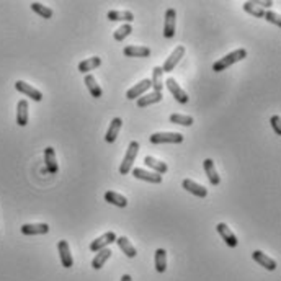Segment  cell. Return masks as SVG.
Segmentation results:
<instances>
[{
	"mask_svg": "<svg viewBox=\"0 0 281 281\" xmlns=\"http://www.w3.org/2000/svg\"><path fill=\"white\" fill-rule=\"evenodd\" d=\"M247 58V49H236L232 51V53H229L227 56H224V58H221L219 61H216V62L213 64V70L214 72H222V70H226L227 67H231L232 64L239 62V61H242Z\"/></svg>",
	"mask_w": 281,
	"mask_h": 281,
	"instance_id": "obj_1",
	"label": "cell"
},
{
	"mask_svg": "<svg viewBox=\"0 0 281 281\" xmlns=\"http://www.w3.org/2000/svg\"><path fill=\"white\" fill-rule=\"evenodd\" d=\"M137 152H139V142H137V141H131L129 146H127L125 159H123L121 165H120V173H121V175H127V173L131 172L132 163H134L136 157H137Z\"/></svg>",
	"mask_w": 281,
	"mask_h": 281,
	"instance_id": "obj_2",
	"label": "cell"
},
{
	"mask_svg": "<svg viewBox=\"0 0 281 281\" xmlns=\"http://www.w3.org/2000/svg\"><path fill=\"white\" fill-rule=\"evenodd\" d=\"M149 141L152 144H180L183 142V134L180 132H154Z\"/></svg>",
	"mask_w": 281,
	"mask_h": 281,
	"instance_id": "obj_3",
	"label": "cell"
},
{
	"mask_svg": "<svg viewBox=\"0 0 281 281\" xmlns=\"http://www.w3.org/2000/svg\"><path fill=\"white\" fill-rule=\"evenodd\" d=\"M165 85H167V89L170 90V94L175 96V100L178 101V103H180V105H187L188 103V98H190V96H188L187 92L183 90L180 85H178V82L175 79L168 77L165 80Z\"/></svg>",
	"mask_w": 281,
	"mask_h": 281,
	"instance_id": "obj_4",
	"label": "cell"
},
{
	"mask_svg": "<svg viewBox=\"0 0 281 281\" xmlns=\"http://www.w3.org/2000/svg\"><path fill=\"white\" fill-rule=\"evenodd\" d=\"M183 56H185V46H177V48L172 51V54L167 58L165 64L162 65L163 72H172V70L175 69V65L180 62V59Z\"/></svg>",
	"mask_w": 281,
	"mask_h": 281,
	"instance_id": "obj_5",
	"label": "cell"
},
{
	"mask_svg": "<svg viewBox=\"0 0 281 281\" xmlns=\"http://www.w3.org/2000/svg\"><path fill=\"white\" fill-rule=\"evenodd\" d=\"M175 25H177V12L175 8H167L165 23H163V36L170 39L175 36Z\"/></svg>",
	"mask_w": 281,
	"mask_h": 281,
	"instance_id": "obj_6",
	"label": "cell"
},
{
	"mask_svg": "<svg viewBox=\"0 0 281 281\" xmlns=\"http://www.w3.org/2000/svg\"><path fill=\"white\" fill-rule=\"evenodd\" d=\"M15 89H17L20 94L30 96V98L34 100V101H41V100H43V94H41L38 89H34L33 85H30V84H27V82H23V80H17V82H15Z\"/></svg>",
	"mask_w": 281,
	"mask_h": 281,
	"instance_id": "obj_7",
	"label": "cell"
},
{
	"mask_svg": "<svg viewBox=\"0 0 281 281\" xmlns=\"http://www.w3.org/2000/svg\"><path fill=\"white\" fill-rule=\"evenodd\" d=\"M216 231L219 236L222 237V241L227 244V247H231V249H236L237 245H239V241H237V237H236V234H234L231 229H229L227 224H224V222H219L218 226H216Z\"/></svg>",
	"mask_w": 281,
	"mask_h": 281,
	"instance_id": "obj_8",
	"label": "cell"
},
{
	"mask_svg": "<svg viewBox=\"0 0 281 281\" xmlns=\"http://www.w3.org/2000/svg\"><path fill=\"white\" fill-rule=\"evenodd\" d=\"M58 250H59V257H61V265H62L64 268L74 267V258H72V253H70V247H69L67 241H59Z\"/></svg>",
	"mask_w": 281,
	"mask_h": 281,
	"instance_id": "obj_9",
	"label": "cell"
},
{
	"mask_svg": "<svg viewBox=\"0 0 281 281\" xmlns=\"http://www.w3.org/2000/svg\"><path fill=\"white\" fill-rule=\"evenodd\" d=\"M151 79H144V80H141L139 84H136L134 87H131L129 90L126 92V98L127 100H136V98H139V96H142L146 94L147 90L151 89Z\"/></svg>",
	"mask_w": 281,
	"mask_h": 281,
	"instance_id": "obj_10",
	"label": "cell"
},
{
	"mask_svg": "<svg viewBox=\"0 0 281 281\" xmlns=\"http://www.w3.org/2000/svg\"><path fill=\"white\" fill-rule=\"evenodd\" d=\"M116 241V234L115 232H105L103 236H100L98 239H95L94 242L90 244V250L92 252H98L101 249L110 247V244H113Z\"/></svg>",
	"mask_w": 281,
	"mask_h": 281,
	"instance_id": "obj_11",
	"label": "cell"
},
{
	"mask_svg": "<svg viewBox=\"0 0 281 281\" xmlns=\"http://www.w3.org/2000/svg\"><path fill=\"white\" fill-rule=\"evenodd\" d=\"M106 18L110 20V22H125L127 25H131L134 22V15L129 10H110L108 13H106Z\"/></svg>",
	"mask_w": 281,
	"mask_h": 281,
	"instance_id": "obj_12",
	"label": "cell"
},
{
	"mask_svg": "<svg viewBox=\"0 0 281 281\" xmlns=\"http://www.w3.org/2000/svg\"><path fill=\"white\" fill-rule=\"evenodd\" d=\"M252 258H253V262H257L258 265H262L263 268H267L268 272H273V270H277V262L272 258V257H268L267 253H263V252H260V250H255V252L252 253Z\"/></svg>",
	"mask_w": 281,
	"mask_h": 281,
	"instance_id": "obj_13",
	"label": "cell"
},
{
	"mask_svg": "<svg viewBox=\"0 0 281 281\" xmlns=\"http://www.w3.org/2000/svg\"><path fill=\"white\" fill-rule=\"evenodd\" d=\"M182 187H183V190H187L188 193H191V195H195L198 198H206L208 196L206 188H204L203 185H198L196 182L190 180V178H185V180L182 182Z\"/></svg>",
	"mask_w": 281,
	"mask_h": 281,
	"instance_id": "obj_14",
	"label": "cell"
},
{
	"mask_svg": "<svg viewBox=\"0 0 281 281\" xmlns=\"http://www.w3.org/2000/svg\"><path fill=\"white\" fill-rule=\"evenodd\" d=\"M49 226L46 222H38V224H23L22 226V234L25 236H41V234H48Z\"/></svg>",
	"mask_w": 281,
	"mask_h": 281,
	"instance_id": "obj_15",
	"label": "cell"
},
{
	"mask_svg": "<svg viewBox=\"0 0 281 281\" xmlns=\"http://www.w3.org/2000/svg\"><path fill=\"white\" fill-rule=\"evenodd\" d=\"M132 177L139 178V180L149 182V183H160L162 182V175L152 172V170H144V168H134L132 170Z\"/></svg>",
	"mask_w": 281,
	"mask_h": 281,
	"instance_id": "obj_16",
	"label": "cell"
},
{
	"mask_svg": "<svg viewBox=\"0 0 281 281\" xmlns=\"http://www.w3.org/2000/svg\"><path fill=\"white\" fill-rule=\"evenodd\" d=\"M123 53L127 58H147L151 56V49L147 46H136V44H131V46H126L123 49Z\"/></svg>",
	"mask_w": 281,
	"mask_h": 281,
	"instance_id": "obj_17",
	"label": "cell"
},
{
	"mask_svg": "<svg viewBox=\"0 0 281 281\" xmlns=\"http://www.w3.org/2000/svg\"><path fill=\"white\" fill-rule=\"evenodd\" d=\"M162 98H163L162 92H151V94H144V96H139L136 103L139 108H146L149 105L159 103V101H162Z\"/></svg>",
	"mask_w": 281,
	"mask_h": 281,
	"instance_id": "obj_18",
	"label": "cell"
},
{
	"mask_svg": "<svg viewBox=\"0 0 281 281\" xmlns=\"http://www.w3.org/2000/svg\"><path fill=\"white\" fill-rule=\"evenodd\" d=\"M44 165L48 168L49 173H58L59 170V165H58V160H56V152L53 147H46L44 149Z\"/></svg>",
	"mask_w": 281,
	"mask_h": 281,
	"instance_id": "obj_19",
	"label": "cell"
},
{
	"mask_svg": "<svg viewBox=\"0 0 281 281\" xmlns=\"http://www.w3.org/2000/svg\"><path fill=\"white\" fill-rule=\"evenodd\" d=\"M121 126H123V120L121 118H113L110 123V127H108V131H106V134H105V141L106 142H115L116 141V137H118L120 134V131H121Z\"/></svg>",
	"mask_w": 281,
	"mask_h": 281,
	"instance_id": "obj_20",
	"label": "cell"
},
{
	"mask_svg": "<svg viewBox=\"0 0 281 281\" xmlns=\"http://www.w3.org/2000/svg\"><path fill=\"white\" fill-rule=\"evenodd\" d=\"M115 242L118 244V247L123 250V253H125L127 258H134L136 255H137L136 247L129 242V239H127V237H123V236L121 237H116Z\"/></svg>",
	"mask_w": 281,
	"mask_h": 281,
	"instance_id": "obj_21",
	"label": "cell"
},
{
	"mask_svg": "<svg viewBox=\"0 0 281 281\" xmlns=\"http://www.w3.org/2000/svg\"><path fill=\"white\" fill-rule=\"evenodd\" d=\"M111 253H113V252H111V249H110V247L98 250V252H96V255H95V258L92 260V268L100 270V268L106 263V260H108V258L111 257Z\"/></svg>",
	"mask_w": 281,
	"mask_h": 281,
	"instance_id": "obj_22",
	"label": "cell"
},
{
	"mask_svg": "<svg viewBox=\"0 0 281 281\" xmlns=\"http://www.w3.org/2000/svg\"><path fill=\"white\" fill-rule=\"evenodd\" d=\"M144 163L149 168H152V172H156V173H159V175H163L167 170H168V165L165 162H162L159 159H156V157H151V156H147L146 159H144Z\"/></svg>",
	"mask_w": 281,
	"mask_h": 281,
	"instance_id": "obj_23",
	"label": "cell"
},
{
	"mask_svg": "<svg viewBox=\"0 0 281 281\" xmlns=\"http://www.w3.org/2000/svg\"><path fill=\"white\" fill-rule=\"evenodd\" d=\"M203 165H204V172H206L211 185L218 187L219 183H221V178H219V175H218V170H216V167H214V162L211 159H206L203 162Z\"/></svg>",
	"mask_w": 281,
	"mask_h": 281,
	"instance_id": "obj_24",
	"label": "cell"
},
{
	"mask_svg": "<svg viewBox=\"0 0 281 281\" xmlns=\"http://www.w3.org/2000/svg\"><path fill=\"white\" fill-rule=\"evenodd\" d=\"M28 101L27 100H20L17 105V123L18 126H27L28 125Z\"/></svg>",
	"mask_w": 281,
	"mask_h": 281,
	"instance_id": "obj_25",
	"label": "cell"
},
{
	"mask_svg": "<svg viewBox=\"0 0 281 281\" xmlns=\"http://www.w3.org/2000/svg\"><path fill=\"white\" fill-rule=\"evenodd\" d=\"M105 201L110 203V204H115V206H118V208L127 206L126 196H123L121 193H116V191H106L105 193Z\"/></svg>",
	"mask_w": 281,
	"mask_h": 281,
	"instance_id": "obj_26",
	"label": "cell"
},
{
	"mask_svg": "<svg viewBox=\"0 0 281 281\" xmlns=\"http://www.w3.org/2000/svg\"><path fill=\"white\" fill-rule=\"evenodd\" d=\"M100 64H101V59L98 58V56H94V58L82 61V62L79 64V72L87 74V72H90V70H95Z\"/></svg>",
	"mask_w": 281,
	"mask_h": 281,
	"instance_id": "obj_27",
	"label": "cell"
},
{
	"mask_svg": "<svg viewBox=\"0 0 281 281\" xmlns=\"http://www.w3.org/2000/svg\"><path fill=\"white\" fill-rule=\"evenodd\" d=\"M85 85L87 89H89L90 95L95 96V98H100L101 95H103V90H101V87L98 85V82H96V79L94 77V75H87L85 77Z\"/></svg>",
	"mask_w": 281,
	"mask_h": 281,
	"instance_id": "obj_28",
	"label": "cell"
},
{
	"mask_svg": "<svg viewBox=\"0 0 281 281\" xmlns=\"http://www.w3.org/2000/svg\"><path fill=\"white\" fill-rule=\"evenodd\" d=\"M162 74H163V70L160 65H156L154 70H152V79H151V85L154 87V92H162V87H163Z\"/></svg>",
	"mask_w": 281,
	"mask_h": 281,
	"instance_id": "obj_29",
	"label": "cell"
},
{
	"mask_svg": "<svg viewBox=\"0 0 281 281\" xmlns=\"http://www.w3.org/2000/svg\"><path fill=\"white\" fill-rule=\"evenodd\" d=\"M156 270L159 273H163L167 270V252L163 249L156 250Z\"/></svg>",
	"mask_w": 281,
	"mask_h": 281,
	"instance_id": "obj_30",
	"label": "cell"
},
{
	"mask_svg": "<svg viewBox=\"0 0 281 281\" xmlns=\"http://www.w3.org/2000/svg\"><path fill=\"white\" fill-rule=\"evenodd\" d=\"M31 10H33L34 13H38L39 17L46 18V20L53 18V15H54V10H53V8L46 7V5L39 3V2H33V3H31Z\"/></svg>",
	"mask_w": 281,
	"mask_h": 281,
	"instance_id": "obj_31",
	"label": "cell"
},
{
	"mask_svg": "<svg viewBox=\"0 0 281 281\" xmlns=\"http://www.w3.org/2000/svg\"><path fill=\"white\" fill-rule=\"evenodd\" d=\"M170 123L173 125H182V126H191L193 125V118L188 115H180V113H173L170 115Z\"/></svg>",
	"mask_w": 281,
	"mask_h": 281,
	"instance_id": "obj_32",
	"label": "cell"
},
{
	"mask_svg": "<svg viewBox=\"0 0 281 281\" xmlns=\"http://www.w3.org/2000/svg\"><path fill=\"white\" fill-rule=\"evenodd\" d=\"M244 10L247 13L253 15V17H257V18H263V13H265V10L260 8L255 2H245L244 3Z\"/></svg>",
	"mask_w": 281,
	"mask_h": 281,
	"instance_id": "obj_33",
	"label": "cell"
},
{
	"mask_svg": "<svg viewBox=\"0 0 281 281\" xmlns=\"http://www.w3.org/2000/svg\"><path fill=\"white\" fill-rule=\"evenodd\" d=\"M131 33H132V27H131V25L125 23L123 27H120L118 30H116L113 38H115V41H123V39H126L127 36H129Z\"/></svg>",
	"mask_w": 281,
	"mask_h": 281,
	"instance_id": "obj_34",
	"label": "cell"
},
{
	"mask_svg": "<svg viewBox=\"0 0 281 281\" xmlns=\"http://www.w3.org/2000/svg\"><path fill=\"white\" fill-rule=\"evenodd\" d=\"M263 18L267 20V22L270 23H273V25H277V27H281V18H280V15L278 13H275V12H265L263 13Z\"/></svg>",
	"mask_w": 281,
	"mask_h": 281,
	"instance_id": "obj_35",
	"label": "cell"
},
{
	"mask_svg": "<svg viewBox=\"0 0 281 281\" xmlns=\"http://www.w3.org/2000/svg\"><path fill=\"white\" fill-rule=\"evenodd\" d=\"M270 123H272L273 126V131L277 132L278 136H281V126H280V116L278 115H273L272 120H270Z\"/></svg>",
	"mask_w": 281,
	"mask_h": 281,
	"instance_id": "obj_36",
	"label": "cell"
},
{
	"mask_svg": "<svg viewBox=\"0 0 281 281\" xmlns=\"http://www.w3.org/2000/svg\"><path fill=\"white\" fill-rule=\"evenodd\" d=\"M255 3H257L258 7L262 8V10H265V8H270V7H272V5H273L272 0H268V2H255Z\"/></svg>",
	"mask_w": 281,
	"mask_h": 281,
	"instance_id": "obj_37",
	"label": "cell"
},
{
	"mask_svg": "<svg viewBox=\"0 0 281 281\" xmlns=\"http://www.w3.org/2000/svg\"><path fill=\"white\" fill-rule=\"evenodd\" d=\"M121 281H132V280H131V275H123Z\"/></svg>",
	"mask_w": 281,
	"mask_h": 281,
	"instance_id": "obj_38",
	"label": "cell"
}]
</instances>
